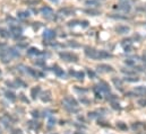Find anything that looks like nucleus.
<instances>
[{"label":"nucleus","mask_w":146,"mask_h":134,"mask_svg":"<svg viewBox=\"0 0 146 134\" xmlns=\"http://www.w3.org/2000/svg\"><path fill=\"white\" fill-rule=\"evenodd\" d=\"M9 31H10V33L13 34L15 37L21 36L22 33H23L22 27H19L18 25H15V24H10V26H9Z\"/></svg>","instance_id":"5"},{"label":"nucleus","mask_w":146,"mask_h":134,"mask_svg":"<svg viewBox=\"0 0 146 134\" xmlns=\"http://www.w3.org/2000/svg\"><path fill=\"white\" fill-rule=\"evenodd\" d=\"M35 64H37V66H43L44 62L43 61H35Z\"/></svg>","instance_id":"45"},{"label":"nucleus","mask_w":146,"mask_h":134,"mask_svg":"<svg viewBox=\"0 0 146 134\" xmlns=\"http://www.w3.org/2000/svg\"><path fill=\"white\" fill-rule=\"evenodd\" d=\"M43 37H44V39L52 41L56 37V32L53 30H45L44 33H43Z\"/></svg>","instance_id":"10"},{"label":"nucleus","mask_w":146,"mask_h":134,"mask_svg":"<svg viewBox=\"0 0 146 134\" xmlns=\"http://www.w3.org/2000/svg\"><path fill=\"white\" fill-rule=\"evenodd\" d=\"M142 59H143V61H144V62H146V52H145V53H144V54H143V56H142Z\"/></svg>","instance_id":"47"},{"label":"nucleus","mask_w":146,"mask_h":134,"mask_svg":"<svg viewBox=\"0 0 146 134\" xmlns=\"http://www.w3.org/2000/svg\"><path fill=\"white\" fill-rule=\"evenodd\" d=\"M134 93L138 96H146V87L145 86H138L134 89Z\"/></svg>","instance_id":"13"},{"label":"nucleus","mask_w":146,"mask_h":134,"mask_svg":"<svg viewBox=\"0 0 146 134\" xmlns=\"http://www.w3.org/2000/svg\"><path fill=\"white\" fill-rule=\"evenodd\" d=\"M40 91H41V88L38 86L32 88V90H31V97H32V99H36V97L38 96Z\"/></svg>","instance_id":"18"},{"label":"nucleus","mask_w":146,"mask_h":134,"mask_svg":"<svg viewBox=\"0 0 146 134\" xmlns=\"http://www.w3.org/2000/svg\"><path fill=\"white\" fill-rule=\"evenodd\" d=\"M112 81H113V83H114V86H115L117 88L119 87V88L121 89V87H122V81H121V80H119V79H115V78H114Z\"/></svg>","instance_id":"30"},{"label":"nucleus","mask_w":146,"mask_h":134,"mask_svg":"<svg viewBox=\"0 0 146 134\" xmlns=\"http://www.w3.org/2000/svg\"><path fill=\"white\" fill-rule=\"evenodd\" d=\"M31 15H30V12L29 11H19V12H17V17L18 18H21V19H25V18H29Z\"/></svg>","instance_id":"22"},{"label":"nucleus","mask_w":146,"mask_h":134,"mask_svg":"<svg viewBox=\"0 0 146 134\" xmlns=\"http://www.w3.org/2000/svg\"><path fill=\"white\" fill-rule=\"evenodd\" d=\"M59 14H61L64 16H72L75 14V10L72 8H62V9L59 10Z\"/></svg>","instance_id":"15"},{"label":"nucleus","mask_w":146,"mask_h":134,"mask_svg":"<svg viewBox=\"0 0 146 134\" xmlns=\"http://www.w3.org/2000/svg\"><path fill=\"white\" fill-rule=\"evenodd\" d=\"M15 85H16V87H17V86H18V87L21 86V87H23V88H26V87H27V85H26L23 80H21V79H16V80H15Z\"/></svg>","instance_id":"28"},{"label":"nucleus","mask_w":146,"mask_h":134,"mask_svg":"<svg viewBox=\"0 0 146 134\" xmlns=\"http://www.w3.org/2000/svg\"><path fill=\"white\" fill-rule=\"evenodd\" d=\"M41 12H42V15H43L44 18H46V19H53L54 14H53V10H52L51 7H48V6L42 7L41 8Z\"/></svg>","instance_id":"4"},{"label":"nucleus","mask_w":146,"mask_h":134,"mask_svg":"<svg viewBox=\"0 0 146 134\" xmlns=\"http://www.w3.org/2000/svg\"><path fill=\"white\" fill-rule=\"evenodd\" d=\"M96 88H98L100 91H103V93H107V94H109L110 93V87L107 82H103V81L100 82V83L96 86Z\"/></svg>","instance_id":"11"},{"label":"nucleus","mask_w":146,"mask_h":134,"mask_svg":"<svg viewBox=\"0 0 146 134\" xmlns=\"http://www.w3.org/2000/svg\"><path fill=\"white\" fill-rule=\"evenodd\" d=\"M117 97L114 96V95H110V97H108V99H110V101H114Z\"/></svg>","instance_id":"44"},{"label":"nucleus","mask_w":146,"mask_h":134,"mask_svg":"<svg viewBox=\"0 0 146 134\" xmlns=\"http://www.w3.org/2000/svg\"><path fill=\"white\" fill-rule=\"evenodd\" d=\"M117 126H118L120 130H123V131L127 130V125H126L125 123H122V122H118V123H117Z\"/></svg>","instance_id":"33"},{"label":"nucleus","mask_w":146,"mask_h":134,"mask_svg":"<svg viewBox=\"0 0 146 134\" xmlns=\"http://www.w3.org/2000/svg\"><path fill=\"white\" fill-rule=\"evenodd\" d=\"M125 80L128 81V82H137L139 79L138 78H135V77H126Z\"/></svg>","instance_id":"31"},{"label":"nucleus","mask_w":146,"mask_h":134,"mask_svg":"<svg viewBox=\"0 0 146 134\" xmlns=\"http://www.w3.org/2000/svg\"><path fill=\"white\" fill-rule=\"evenodd\" d=\"M5 96H6V98H7L8 101H16V95H15L13 91L6 90V91H5Z\"/></svg>","instance_id":"19"},{"label":"nucleus","mask_w":146,"mask_h":134,"mask_svg":"<svg viewBox=\"0 0 146 134\" xmlns=\"http://www.w3.org/2000/svg\"><path fill=\"white\" fill-rule=\"evenodd\" d=\"M26 69V72L30 74V76H32L33 78H42L43 77V73L42 72H40L38 70L36 69H33V68H25Z\"/></svg>","instance_id":"6"},{"label":"nucleus","mask_w":146,"mask_h":134,"mask_svg":"<svg viewBox=\"0 0 146 134\" xmlns=\"http://www.w3.org/2000/svg\"><path fill=\"white\" fill-rule=\"evenodd\" d=\"M64 106L69 112H78V101L72 96H67L64 99Z\"/></svg>","instance_id":"1"},{"label":"nucleus","mask_w":146,"mask_h":134,"mask_svg":"<svg viewBox=\"0 0 146 134\" xmlns=\"http://www.w3.org/2000/svg\"><path fill=\"white\" fill-rule=\"evenodd\" d=\"M110 17L111 18H115V19H127L126 16H114V15H111Z\"/></svg>","instance_id":"35"},{"label":"nucleus","mask_w":146,"mask_h":134,"mask_svg":"<svg viewBox=\"0 0 146 134\" xmlns=\"http://www.w3.org/2000/svg\"><path fill=\"white\" fill-rule=\"evenodd\" d=\"M0 36H1V37H3V38H8V37L10 36V33H9L7 30H5V28L0 27Z\"/></svg>","instance_id":"24"},{"label":"nucleus","mask_w":146,"mask_h":134,"mask_svg":"<svg viewBox=\"0 0 146 134\" xmlns=\"http://www.w3.org/2000/svg\"><path fill=\"white\" fill-rule=\"evenodd\" d=\"M27 54L31 55V56H37V55H42L43 52H41L36 47H30V49L27 50Z\"/></svg>","instance_id":"12"},{"label":"nucleus","mask_w":146,"mask_h":134,"mask_svg":"<svg viewBox=\"0 0 146 134\" xmlns=\"http://www.w3.org/2000/svg\"><path fill=\"white\" fill-rule=\"evenodd\" d=\"M0 76H1V70H0Z\"/></svg>","instance_id":"50"},{"label":"nucleus","mask_w":146,"mask_h":134,"mask_svg":"<svg viewBox=\"0 0 146 134\" xmlns=\"http://www.w3.org/2000/svg\"><path fill=\"white\" fill-rule=\"evenodd\" d=\"M75 134H80V133H78V132H76V133H75ZM82 134H83V133H82Z\"/></svg>","instance_id":"49"},{"label":"nucleus","mask_w":146,"mask_h":134,"mask_svg":"<svg viewBox=\"0 0 146 134\" xmlns=\"http://www.w3.org/2000/svg\"><path fill=\"white\" fill-rule=\"evenodd\" d=\"M70 74L74 76L76 79H78V80H83L84 79V77H85V73L83 72V71H77V72H75L73 70H70Z\"/></svg>","instance_id":"16"},{"label":"nucleus","mask_w":146,"mask_h":134,"mask_svg":"<svg viewBox=\"0 0 146 134\" xmlns=\"http://www.w3.org/2000/svg\"><path fill=\"white\" fill-rule=\"evenodd\" d=\"M84 53L87 58H91L94 60H100V51H98L93 47H85Z\"/></svg>","instance_id":"2"},{"label":"nucleus","mask_w":146,"mask_h":134,"mask_svg":"<svg viewBox=\"0 0 146 134\" xmlns=\"http://www.w3.org/2000/svg\"><path fill=\"white\" fill-rule=\"evenodd\" d=\"M98 69L101 72H107V73L113 72V68L111 67V66H109V64H100V66H98Z\"/></svg>","instance_id":"14"},{"label":"nucleus","mask_w":146,"mask_h":134,"mask_svg":"<svg viewBox=\"0 0 146 134\" xmlns=\"http://www.w3.org/2000/svg\"><path fill=\"white\" fill-rule=\"evenodd\" d=\"M0 122H1V123L3 124V126L7 127V129H9V127L11 126V124H13V121H11V118H10L9 115H3V116H1V117H0Z\"/></svg>","instance_id":"7"},{"label":"nucleus","mask_w":146,"mask_h":134,"mask_svg":"<svg viewBox=\"0 0 146 134\" xmlns=\"http://www.w3.org/2000/svg\"><path fill=\"white\" fill-rule=\"evenodd\" d=\"M50 1H52V2H56V3L58 2V0H50Z\"/></svg>","instance_id":"48"},{"label":"nucleus","mask_w":146,"mask_h":134,"mask_svg":"<svg viewBox=\"0 0 146 134\" xmlns=\"http://www.w3.org/2000/svg\"><path fill=\"white\" fill-rule=\"evenodd\" d=\"M32 116H33L34 118H37V117L40 116V114H38L37 110H32Z\"/></svg>","instance_id":"40"},{"label":"nucleus","mask_w":146,"mask_h":134,"mask_svg":"<svg viewBox=\"0 0 146 134\" xmlns=\"http://www.w3.org/2000/svg\"><path fill=\"white\" fill-rule=\"evenodd\" d=\"M80 26L84 27V28L88 27V22H87V20H82V22H80Z\"/></svg>","instance_id":"36"},{"label":"nucleus","mask_w":146,"mask_h":134,"mask_svg":"<svg viewBox=\"0 0 146 134\" xmlns=\"http://www.w3.org/2000/svg\"><path fill=\"white\" fill-rule=\"evenodd\" d=\"M8 51H9V53H10V55L13 58H19L21 56V53L16 49H14V47H8Z\"/></svg>","instance_id":"21"},{"label":"nucleus","mask_w":146,"mask_h":134,"mask_svg":"<svg viewBox=\"0 0 146 134\" xmlns=\"http://www.w3.org/2000/svg\"><path fill=\"white\" fill-rule=\"evenodd\" d=\"M11 134H24L22 132V130H19V129H14L13 131H11Z\"/></svg>","instance_id":"37"},{"label":"nucleus","mask_w":146,"mask_h":134,"mask_svg":"<svg viewBox=\"0 0 146 134\" xmlns=\"http://www.w3.org/2000/svg\"><path fill=\"white\" fill-rule=\"evenodd\" d=\"M59 56L62 60L67 61V62H76L78 60V56L76 54H74V53H70V52H60Z\"/></svg>","instance_id":"3"},{"label":"nucleus","mask_w":146,"mask_h":134,"mask_svg":"<svg viewBox=\"0 0 146 134\" xmlns=\"http://www.w3.org/2000/svg\"><path fill=\"white\" fill-rule=\"evenodd\" d=\"M131 127H133L134 130H138V129H141V127H142V129H145L146 125L143 124V123H139V122H138V123H134V124L131 125Z\"/></svg>","instance_id":"27"},{"label":"nucleus","mask_w":146,"mask_h":134,"mask_svg":"<svg viewBox=\"0 0 146 134\" xmlns=\"http://www.w3.org/2000/svg\"><path fill=\"white\" fill-rule=\"evenodd\" d=\"M121 72L123 73V74H127V76H134V74H136V71H134V70H126V69H122L121 70Z\"/></svg>","instance_id":"29"},{"label":"nucleus","mask_w":146,"mask_h":134,"mask_svg":"<svg viewBox=\"0 0 146 134\" xmlns=\"http://www.w3.org/2000/svg\"><path fill=\"white\" fill-rule=\"evenodd\" d=\"M125 63L128 66V67H134L136 63H135V60H131V59H128V60H126L125 61Z\"/></svg>","instance_id":"32"},{"label":"nucleus","mask_w":146,"mask_h":134,"mask_svg":"<svg viewBox=\"0 0 146 134\" xmlns=\"http://www.w3.org/2000/svg\"><path fill=\"white\" fill-rule=\"evenodd\" d=\"M26 2L30 3V5H34V3H38L40 0H26Z\"/></svg>","instance_id":"41"},{"label":"nucleus","mask_w":146,"mask_h":134,"mask_svg":"<svg viewBox=\"0 0 146 134\" xmlns=\"http://www.w3.org/2000/svg\"><path fill=\"white\" fill-rule=\"evenodd\" d=\"M138 105H141V106H146V99H139L138 101Z\"/></svg>","instance_id":"42"},{"label":"nucleus","mask_w":146,"mask_h":134,"mask_svg":"<svg viewBox=\"0 0 146 134\" xmlns=\"http://www.w3.org/2000/svg\"><path fill=\"white\" fill-rule=\"evenodd\" d=\"M0 134H1V130H0Z\"/></svg>","instance_id":"51"},{"label":"nucleus","mask_w":146,"mask_h":134,"mask_svg":"<svg viewBox=\"0 0 146 134\" xmlns=\"http://www.w3.org/2000/svg\"><path fill=\"white\" fill-rule=\"evenodd\" d=\"M87 74H88V77H90V78H92V79H94V78L96 77V73H95L93 70H91V69H88V70H87Z\"/></svg>","instance_id":"34"},{"label":"nucleus","mask_w":146,"mask_h":134,"mask_svg":"<svg viewBox=\"0 0 146 134\" xmlns=\"http://www.w3.org/2000/svg\"><path fill=\"white\" fill-rule=\"evenodd\" d=\"M86 6H88V7H98L100 3H99V1H96V0H87L86 2Z\"/></svg>","instance_id":"25"},{"label":"nucleus","mask_w":146,"mask_h":134,"mask_svg":"<svg viewBox=\"0 0 146 134\" xmlns=\"http://www.w3.org/2000/svg\"><path fill=\"white\" fill-rule=\"evenodd\" d=\"M112 108H114V109H121V107H120V105L118 102H112Z\"/></svg>","instance_id":"38"},{"label":"nucleus","mask_w":146,"mask_h":134,"mask_svg":"<svg viewBox=\"0 0 146 134\" xmlns=\"http://www.w3.org/2000/svg\"><path fill=\"white\" fill-rule=\"evenodd\" d=\"M53 72H54L58 77H65V71L59 67V66H54V67H53Z\"/></svg>","instance_id":"20"},{"label":"nucleus","mask_w":146,"mask_h":134,"mask_svg":"<svg viewBox=\"0 0 146 134\" xmlns=\"http://www.w3.org/2000/svg\"><path fill=\"white\" fill-rule=\"evenodd\" d=\"M54 123H56V121H54L53 118H50V120H49V124H50V125H53Z\"/></svg>","instance_id":"43"},{"label":"nucleus","mask_w":146,"mask_h":134,"mask_svg":"<svg viewBox=\"0 0 146 134\" xmlns=\"http://www.w3.org/2000/svg\"><path fill=\"white\" fill-rule=\"evenodd\" d=\"M77 23H79V22H78V20H72V22L68 23V26H69V27H73L75 25H77Z\"/></svg>","instance_id":"39"},{"label":"nucleus","mask_w":146,"mask_h":134,"mask_svg":"<svg viewBox=\"0 0 146 134\" xmlns=\"http://www.w3.org/2000/svg\"><path fill=\"white\" fill-rule=\"evenodd\" d=\"M84 12H86V14H88V15H92V16H98V15L101 14V12H100L99 10H96V9H85Z\"/></svg>","instance_id":"23"},{"label":"nucleus","mask_w":146,"mask_h":134,"mask_svg":"<svg viewBox=\"0 0 146 134\" xmlns=\"http://www.w3.org/2000/svg\"><path fill=\"white\" fill-rule=\"evenodd\" d=\"M29 126L31 129H34V130H38L41 127V125H40L38 122H29Z\"/></svg>","instance_id":"26"},{"label":"nucleus","mask_w":146,"mask_h":134,"mask_svg":"<svg viewBox=\"0 0 146 134\" xmlns=\"http://www.w3.org/2000/svg\"><path fill=\"white\" fill-rule=\"evenodd\" d=\"M114 8H118L119 10H121L122 12H129L130 10H131V6H130V3H127V2H123V3H121V5H118V6H114Z\"/></svg>","instance_id":"9"},{"label":"nucleus","mask_w":146,"mask_h":134,"mask_svg":"<svg viewBox=\"0 0 146 134\" xmlns=\"http://www.w3.org/2000/svg\"><path fill=\"white\" fill-rule=\"evenodd\" d=\"M51 99H52V98H51V93H50L49 90H48V91H44V93L41 95V101H42L49 102Z\"/></svg>","instance_id":"17"},{"label":"nucleus","mask_w":146,"mask_h":134,"mask_svg":"<svg viewBox=\"0 0 146 134\" xmlns=\"http://www.w3.org/2000/svg\"><path fill=\"white\" fill-rule=\"evenodd\" d=\"M69 46H74V47H78L79 45H78V44H76V43H69Z\"/></svg>","instance_id":"46"},{"label":"nucleus","mask_w":146,"mask_h":134,"mask_svg":"<svg viewBox=\"0 0 146 134\" xmlns=\"http://www.w3.org/2000/svg\"><path fill=\"white\" fill-rule=\"evenodd\" d=\"M115 32L120 35H125V34H128L130 32V27L126 26V25H119L115 27Z\"/></svg>","instance_id":"8"}]
</instances>
